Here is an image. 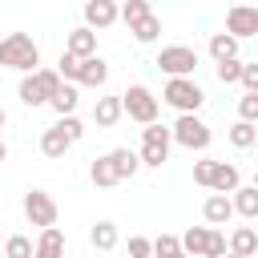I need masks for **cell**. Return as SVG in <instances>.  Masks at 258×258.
I'll return each instance as SVG.
<instances>
[{"instance_id":"6da1fadb","label":"cell","mask_w":258,"mask_h":258,"mask_svg":"<svg viewBox=\"0 0 258 258\" xmlns=\"http://www.w3.org/2000/svg\"><path fill=\"white\" fill-rule=\"evenodd\" d=\"M0 64L28 77V73L40 69V44H36L28 32H8V36L0 40Z\"/></svg>"},{"instance_id":"7a4b0ae2","label":"cell","mask_w":258,"mask_h":258,"mask_svg":"<svg viewBox=\"0 0 258 258\" xmlns=\"http://www.w3.org/2000/svg\"><path fill=\"white\" fill-rule=\"evenodd\" d=\"M60 73L56 69H36V73H28L24 81H20V101L28 105V109H36V105H52V97L60 93Z\"/></svg>"},{"instance_id":"3957f363","label":"cell","mask_w":258,"mask_h":258,"mask_svg":"<svg viewBox=\"0 0 258 258\" xmlns=\"http://www.w3.org/2000/svg\"><path fill=\"white\" fill-rule=\"evenodd\" d=\"M161 101H165V105H173V109L185 117V113H198V109H202L206 93H202V85H198L194 77H173V81H165Z\"/></svg>"},{"instance_id":"277c9868","label":"cell","mask_w":258,"mask_h":258,"mask_svg":"<svg viewBox=\"0 0 258 258\" xmlns=\"http://www.w3.org/2000/svg\"><path fill=\"white\" fill-rule=\"evenodd\" d=\"M169 145H173V129L165 125H145L141 129V165L161 169L169 161Z\"/></svg>"},{"instance_id":"5b68a950","label":"cell","mask_w":258,"mask_h":258,"mask_svg":"<svg viewBox=\"0 0 258 258\" xmlns=\"http://www.w3.org/2000/svg\"><path fill=\"white\" fill-rule=\"evenodd\" d=\"M121 109L129 113V121L137 125H157V97L145 89V85H129L121 93Z\"/></svg>"},{"instance_id":"8992f818","label":"cell","mask_w":258,"mask_h":258,"mask_svg":"<svg viewBox=\"0 0 258 258\" xmlns=\"http://www.w3.org/2000/svg\"><path fill=\"white\" fill-rule=\"evenodd\" d=\"M153 64H157L169 81H173V77H194V69H198V52H194L189 44H169V48L157 52Z\"/></svg>"},{"instance_id":"52a82bcc","label":"cell","mask_w":258,"mask_h":258,"mask_svg":"<svg viewBox=\"0 0 258 258\" xmlns=\"http://www.w3.org/2000/svg\"><path fill=\"white\" fill-rule=\"evenodd\" d=\"M210 137H214V133H210V125H206L198 113H185V117L173 121V141L185 145V149H198V153H202V149H210Z\"/></svg>"},{"instance_id":"ba28073f","label":"cell","mask_w":258,"mask_h":258,"mask_svg":"<svg viewBox=\"0 0 258 258\" xmlns=\"http://www.w3.org/2000/svg\"><path fill=\"white\" fill-rule=\"evenodd\" d=\"M24 218L40 230H52L56 226V202L44 194V189H28L24 194Z\"/></svg>"},{"instance_id":"9c48e42d","label":"cell","mask_w":258,"mask_h":258,"mask_svg":"<svg viewBox=\"0 0 258 258\" xmlns=\"http://www.w3.org/2000/svg\"><path fill=\"white\" fill-rule=\"evenodd\" d=\"M226 32L234 40H246V36H258V8L254 4H234L226 12Z\"/></svg>"},{"instance_id":"30bf717a","label":"cell","mask_w":258,"mask_h":258,"mask_svg":"<svg viewBox=\"0 0 258 258\" xmlns=\"http://www.w3.org/2000/svg\"><path fill=\"white\" fill-rule=\"evenodd\" d=\"M64 52L69 56H77V60H89V56H97V32L93 28H73L69 36H64Z\"/></svg>"},{"instance_id":"8fae6325","label":"cell","mask_w":258,"mask_h":258,"mask_svg":"<svg viewBox=\"0 0 258 258\" xmlns=\"http://www.w3.org/2000/svg\"><path fill=\"white\" fill-rule=\"evenodd\" d=\"M117 16H121V8H117L113 0H89V4H85V28H93V32H97V28H109Z\"/></svg>"},{"instance_id":"7c38bea8","label":"cell","mask_w":258,"mask_h":258,"mask_svg":"<svg viewBox=\"0 0 258 258\" xmlns=\"http://www.w3.org/2000/svg\"><path fill=\"white\" fill-rule=\"evenodd\" d=\"M121 117H125L121 97H97V105H93V125L97 129H113Z\"/></svg>"},{"instance_id":"4fadbf2b","label":"cell","mask_w":258,"mask_h":258,"mask_svg":"<svg viewBox=\"0 0 258 258\" xmlns=\"http://www.w3.org/2000/svg\"><path fill=\"white\" fill-rule=\"evenodd\" d=\"M109 81V64L101 60V56H89V60H81V69H77V81L73 85H89V89H101Z\"/></svg>"},{"instance_id":"5bb4252c","label":"cell","mask_w":258,"mask_h":258,"mask_svg":"<svg viewBox=\"0 0 258 258\" xmlns=\"http://www.w3.org/2000/svg\"><path fill=\"white\" fill-rule=\"evenodd\" d=\"M69 149H73V141L64 137V129H60V125H48V129L40 133V153H44V157L60 161V157H64Z\"/></svg>"},{"instance_id":"9a60e30c","label":"cell","mask_w":258,"mask_h":258,"mask_svg":"<svg viewBox=\"0 0 258 258\" xmlns=\"http://www.w3.org/2000/svg\"><path fill=\"white\" fill-rule=\"evenodd\" d=\"M202 214H206L210 226H226V222L234 218V198H226V194H210L206 206H202Z\"/></svg>"},{"instance_id":"2e32d148","label":"cell","mask_w":258,"mask_h":258,"mask_svg":"<svg viewBox=\"0 0 258 258\" xmlns=\"http://www.w3.org/2000/svg\"><path fill=\"white\" fill-rule=\"evenodd\" d=\"M214 194H238L242 189V173H238V165H230V161H218L214 165V185H210Z\"/></svg>"},{"instance_id":"e0dca14e","label":"cell","mask_w":258,"mask_h":258,"mask_svg":"<svg viewBox=\"0 0 258 258\" xmlns=\"http://www.w3.org/2000/svg\"><path fill=\"white\" fill-rule=\"evenodd\" d=\"M109 161H113V169H117V177H121V181H129V177L141 169V153H133V149H125V145L109 149Z\"/></svg>"},{"instance_id":"ac0fdd59","label":"cell","mask_w":258,"mask_h":258,"mask_svg":"<svg viewBox=\"0 0 258 258\" xmlns=\"http://www.w3.org/2000/svg\"><path fill=\"white\" fill-rule=\"evenodd\" d=\"M210 230H214V226H189V230L181 234V250H185L189 258H206V250H210Z\"/></svg>"},{"instance_id":"d6986e66","label":"cell","mask_w":258,"mask_h":258,"mask_svg":"<svg viewBox=\"0 0 258 258\" xmlns=\"http://www.w3.org/2000/svg\"><path fill=\"white\" fill-rule=\"evenodd\" d=\"M230 254H238V258H254V254H258V234H254V226H238V230L230 234Z\"/></svg>"},{"instance_id":"ffe728a7","label":"cell","mask_w":258,"mask_h":258,"mask_svg":"<svg viewBox=\"0 0 258 258\" xmlns=\"http://www.w3.org/2000/svg\"><path fill=\"white\" fill-rule=\"evenodd\" d=\"M89 177H93V185H97V189H113V185H121V177H117V169H113L109 153H105V157H97V161L89 165Z\"/></svg>"},{"instance_id":"44dd1931","label":"cell","mask_w":258,"mask_h":258,"mask_svg":"<svg viewBox=\"0 0 258 258\" xmlns=\"http://www.w3.org/2000/svg\"><path fill=\"white\" fill-rule=\"evenodd\" d=\"M36 258H64V234L52 226V230H40L36 238Z\"/></svg>"},{"instance_id":"7402d4cb","label":"cell","mask_w":258,"mask_h":258,"mask_svg":"<svg viewBox=\"0 0 258 258\" xmlns=\"http://www.w3.org/2000/svg\"><path fill=\"white\" fill-rule=\"evenodd\" d=\"M210 56H214V64L238 60V40H234L230 32H214V36H210Z\"/></svg>"},{"instance_id":"603a6c76","label":"cell","mask_w":258,"mask_h":258,"mask_svg":"<svg viewBox=\"0 0 258 258\" xmlns=\"http://www.w3.org/2000/svg\"><path fill=\"white\" fill-rule=\"evenodd\" d=\"M129 32H133V40H141V44H153L157 36H161V20L149 12V16H141V20H133L129 24Z\"/></svg>"},{"instance_id":"cb8c5ba5","label":"cell","mask_w":258,"mask_h":258,"mask_svg":"<svg viewBox=\"0 0 258 258\" xmlns=\"http://www.w3.org/2000/svg\"><path fill=\"white\" fill-rule=\"evenodd\" d=\"M89 238H93V246H97L101 254H109V250H117V238H121V234H117L113 222H97V226L89 230Z\"/></svg>"},{"instance_id":"d4e9b609","label":"cell","mask_w":258,"mask_h":258,"mask_svg":"<svg viewBox=\"0 0 258 258\" xmlns=\"http://www.w3.org/2000/svg\"><path fill=\"white\" fill-rule=\"evenodd\" d=\"M234 214L258 222V189H254V185H242V189L234 194Z\"/></svg>"},{"instance_id":"484cf974","label":"cell","mask_w":258,"mask_h":258,"mask_svg":"<svg viewBox=\"0 0 258 258\" xmlns=\"http://www.w3.org/2000/svg\"><path fill=\"white\" fill-rule=\"evenodd\" d=\"M230 145H234V149H254V145H258V129H254L250 121H234V125H230Z\"/></svg>"},{"instance_id":"4316f807","label":"cell","mask_w":258,"mask_h":258,"mask_svg":"<svg viewBox=\"0 0 258 258\" xmlns=\"http://www.w3.org/2000/svg\"><path fill=\"white\" fill-rule=\"evenodd\" d=\"M77 101H81V93H77V85H60V93L52 97V109L60 113V117H73V109H77Z\"/></svg>"},{"instance_id":"83f0119b","label":"cell","mask_w":258,"mask_h":258,"mask_svg":"<svg viewBox=\"0 0 258 258\" xmlns=\"http://www.w3.org/2000/svg\"><path fill=\"white\" fill-rule=\"evenodd\" d=\"M4 258H36V246L24 234H12V238H4Z\"/></svg>"},{"instance_id":"f1b7e54d","label":"cell","mask_w":258,"mask_h":258,"mask_svg":"<svg viewBox=\"0 0 258 258\" xmlns=\"http://www.w3.org/2000/svg\"><path fill=\"white\" fill-rule=\"evenodd\" d=\"M153 254H157V258L181 254V238H177V234H157V238H153Z\"/></svg>"},{"instance_id":"f546056e","label":"cell","mask_w":258,"mask_h":258,"mask_svg":"<svg viewBox=\"0 0 258 258\" xmlns=\"http://www.w3.org/2000/svg\"><path fill=\"white\" fill-rule=\"evenodd\" d=\"M242 69H246V60H222L214 73H218L222 85H238V81H242Z\"/></svg>"},{"instance_id":"4dcf8cb0","label":"cell","mask_w":258,"mask_h":258,"mask_svg":"<svg viewBox=\"0 0 258 258\" xmlns=\"http://www.w3.org/2000/svg\"><path fill=\"white\" fill-rule=\"evenodd\" d=\"M153 8H149V0H125L121 4V20L125 24H133V20H141V16H149Z\"/></svg>"},{"instance_id":"1f68e13d","label":"cell","mask_w":258,"mask_h":258,"mask_svg":"<svg viewBox=\"0 0 258 258\" xmlns=\"http://www.w3.org/2000/svg\"><path fill=\"white\" fill-rule=\"evenodd\" d=\"M238 121H258V93H242L238 97Z\"/></svg>"},{"instance_id":"d6a6232c","label":"cell","mask_w":258,"mask_h":258,"mask_svg":"<svg viewBox=\"0 0 258 258\" xmlns=\"http://www.w3.org/2000/svg\"><path fill=\"white\" fill-rule=\"evenodd\" d=\"M214 165H218L214 157H202V161H194V181L210 189V185H214Z\"/></svg>"},{"instance_id":"836d02e7","label":"cell","mask_w":258,"mask_h":258,"mask_svg":"<svg viewBox=\"0 0 258 258\" xmlns=\"http://www.w3.org/2000/svg\"><path fill=\"white\" fill-rule=\"evenodd\" d=\"M56 125H60V129H64V137H69V141H73V145H77V141H81V137H85V125H81V121H77V117H60V121H56Z\"/></svg>"},{"instance_id":"e575fe53","label":"cell","mask_w":258,"mask_h":258,"mask_svg":"<svg viewBox=\"0 0 258 258\" xmlns=\"http://www.w3.org/2000/svg\"><path fill=\"white\" fill-rule=\"evenodd\" d=\"M206 258H226V234L222 230H210V250Z\"/></svg>"},{"instance_id":"d590c367","label":"cell","mask_w":258,"mask_h":258,"mask_svg":"<svg viewBox=\"0 0 258 258\" xmlns=\"http://www.w3.org/2000/svg\"><path fill=\"white\" fill-rule=\"evenodd\" d=\"M129 258H153V242L149 238H129Z\"/></svg>"},{"instance_id":"8d00e7d4","label":"cell","mask_w":258,"mask_h":258,"mask_svg":"<svg viewBox=\"0 0 258 258\" xmlns=\"http://www.w3.org/2000/svg\"><path fill=\"white\" fill-rule=\"evenodd\" d=\"M242 85H246V93H258V60H250L242 69Z\"/></svg>"},{"instance_id":"74e56055","label":"cell","mask_w":258,"mask_h":258,"mask_svg":"<svg viewBox=\"0 0 258 258\" xmlns=\"http://www.w3.org/2000/svg\"><path fill=\"white\" fill-rule=\"evenodd\" d=\"M4 161H8V145L0 141V165H4Z\"/></svg>"},{"instance_id":"f35d334b","label":"cell","mask_w":258,"mask_h":258,"mask_svg":"<svg viewBox=\"0 0 258 258\" xmlns=\"http://www.w3.org/2000/svg\"><path fill=\"white\" fill-rule=\"evenodd\" d=\"M4 121H8V113H4V109H0V129H4Z\"/></svg>"},{"instance_id":"ab89813d","label":"cell","mask_w":258,"mask_h":258,"mask_svg":"<svg viewBox=\"0 0 258 258\" xmlns=\"http://www.w3.org/2000/svg\"><path fill=\"white\" fill-rule=\"evenodd\" d=\"M173 258H189V254H185V250H181V254H173Z\"/></svg>"},{"instance_id":"60d3db41","label":"cell","mask_w":258,"mask_h":258,"mask_svg":"<svg viewBox=\"0 0 258 258\" xmlns=\"http://www.w3.org/2000/svg\"><path fill=\"white\" fill-rule=\"evenodd\" d=\"M254 189H258V173H254Z\"/></svg>"},{"instance_id":"b9f144b4","label":"cell","mask_w":258,"mask_h":258,"mask_svg":"<svg viewBox=\"0 0 258 258\" xmlns=\"http://www.w3.org/2000/svg\"><path fill=\"white\" fill-rule=\"evenodd\" d=\"M226 258H238V254H226Z\"/></svg>"},{"instance_id":"7bdbcfd3","label":"cell","mask_w":258,"mask_h":258,"mask_svg":"<svg viewBox=\"0 0 258 258\" xmlns=\"http://www.w3.org/2000/svg\"><path fill=\"white\" fill-rule=\"evenodd\" d=\"M254 234H258V222H254Z\"/></svg>"},{"instance_id":"ee69618b","label":"cell","mask_w":258,"mask_h":258,"mask_svg":"<svg viewBox=\"0 0 258 258\" xmlns=\"http://www.w3.org/2000/svg\"><path fill=\"white\" fill-rule=\"evenodd\" d=\"M0 246H4V238H0Z\"/></svg>"},{"instance_id":"f6af8a7d","label":"cell","mask_w":258,"mask_h":258,"mask_svg":"<svg viewBox=\"0 0 258 258\" xmlns=\"http://www.w3.org/2000/svg\"><path fill=\"white\" fill-rule=\"evenodd\" d=\"M254 149H258V145H254Z\"/></svg>"},{"instance_id":"bcb514c9","label":"cell","mask_w":258,"mask_h":258,"mask_svg":"<svg viewBox=\"0 0 258 258\" xmlns=\"http://www.w3.org/2000/svg\"><path fill=\"white\" fill-rule=\"evenodd\" d=\"M254 258H258V254H254Z\"/></svg>"}]
</instances>
